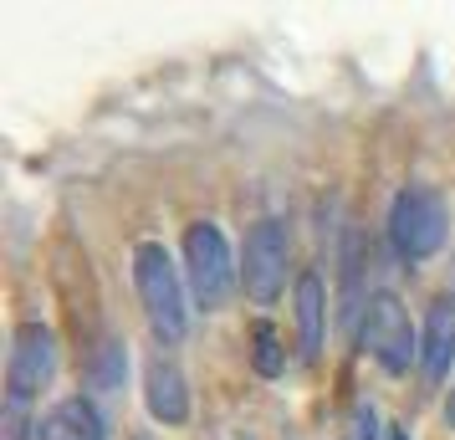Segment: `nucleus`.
Listing matches in <instances>:
<instances>
[{
    "label": "nucleus",
    "instance_id": "obj_4",
    "mask_svg": "<svg viewBox=\"0 0 455 440\" xmlns=\"http://www.w3.org/2000/svg\"><path fill=\"white\" fill-rule=\"evenodd\" d=\"M235 256H230V241L215 220H195L185 231V287L195 297L200 313H220L235 292Z\"/></svg>",
    "mask_w": 455,
    "mask_h": 440
},
{
    "label": "nucleus",
    "instance_id": "obj_11",
    "mask_svg": "<svg viewBox=\"0 0 455 440\" xmlns=\"http://www.w3.org/2000/svg\"><path fill=\"white\" fill-rule=\"evenodd\" d=\"M128 379V348L118 343V338H108L98 354L87 358V384L98 389V395H118Z\"/></svg>",
    "mask_w": 455,
    "mask_h": 440
},
{
    "label": "nucleus",
    "instance_id": "obj_15",
    "mask_svg": "<svg viewBox=\"0 0 455 440\" xmlns=\"http://www.w3.org/2000/svg\"><path fill=\"white\" fill-rule=\"evenodd\" d=\"M389 440H410V430H394V436Z\"/></svg>",
    "mask_w": 455,
    "mask_h": 440
},
{
    "label": "nucleus",
    "instance_id": "obj_2",
    "mask_svg": "<svg viewBox=\"0 0 455 440\" xmlns=\"http://www.w3.org/2000/svg\"><path fill=\"white\" fill-rule=\"evenodd\" d=\"M133 287H139V302H144L148 328L159 333V343H180L189 333L185 276H180L174 256L159 241H139V252H133Z\"/></svg>",
    "mask_w": 455,
    "mask_h": 440
},
{
    "label": "nucleus",
    "instance_id": "obj_9",
    "mask_svg": "<svg viewBox=\"0 0 455 440\" xmlns=\"http://www.w3.org/2000/svg\"><path fill=\"white\" fill-rule=\"evenodd\" d=\"M36 440H108V420L98 415V404L83 395L52 404L36 425Z\"/></svg>",
    "mask_w": 455,
    "mask_h": 440
},
{
    "label": "nucleus",
    "instance_id": "obj_10",
    "mask_svg": "<svg viewBox=\"0 0 455 440\" xmlns=\"http://www.w3.org/2000/svg\"><path fill=\"white\" fill-rule=\"evenodd\" d=\"M323 328H328V287L317 272L297 276V343H302V364L323 354Z\"/></svg>",
    "mask_w": 455,
    "mask_h": 440
},
{
    "label": "nucleus",
    "instance_id": "obj_3",
    "mask_svg": "<svg viewBox=\"0 0 455 440\" xmlns=\"http://www.w3.org/2000/svg\"><path fill=\"white\" fill-rule=\"evenodd\" d=\"M445 236H451V210H445V195L430 185H410L394 195L389 205V246L399 261H430L440 246H445Z\"/></svg>",
    "mask_w": 455,
    "mask_h": 440
},
{
    "label": "nucleus",
    "instance_id": "obj_12",
    "mask_svg": "<svg viewBox=\"0 0 455 440\" xmlns=\"http://www.w3.org/2000/svg\"><path fill=\"white\" fill-rule=\"evenodd\" d=\"M251 358H256V374H267V379H276L282 369H287V348H282V338H276V328L271 323H256L251 328Z\"/></svg>",
    "mask_w": 455,
    "mask_h": 440
},
{
    "label": "nucleus",
    "instance_id": "obj_13",
    "mask_svg": "<svg viewBox=\"0 0 455 440\" xmlns=\"http://www.w3.org/2000/svg\"><path fill=\"white\" fill-rule=\"evenodd\" d=\"M348 440H379V415H373V404H353L348 410Z\"/></svg>",
    "mask_w": 455,
    "mask_h": 440
},
{
    "label": "nucleus",
    "instance_id": "obj_5",
    "mask_svg": "<svg viewBox=\"0 0 455 440\" xmlns=\"http://www.w3.org/2000/svg\"><path fill=\"white\" fill-rule=\"evenodd\" d=\"M287 261H291V236H287V220H256L246 231V252H241V287L256 308H271L282 287H287Z\"/></svg>",
    "mask_w": 455,
    "mask_h": 440
},
{
    "label": "nucleus",
    "instance_id": "obj_8",
    "mask_svg": "<svg viewBox=\"0 0 455 440\" xmlns=\"http://www.w3.org/2000/svg\"><path fill=\"white\" fill-rule=\"evenodd\" d=\"M451 358H455V302L440 297V302H430L425 333H419V374H425L430 389L451 374Z\"/></svg>",
    "mask_w": 455,
    "mask_h": 440
},
{
    "label": "nucleus",
    "instance_id": "obj_6",
    "mask_svg": "<svg viewBox=\"0 0 455 440\" xmlns=\"http://www.w3.org/2000/svg\"><path fill=\"white\" fill-rule=\"evenodd\" d=\"M363 348L384 374H410V364H419V333L410 323V308L394 292H373L363 302Z\"/></svg>",
    "mask_w": 455,
    "mask_h": 440
},
{
    "label": "nucleus",
    "instance_id": "obj_14",
    "mask_svg": "<svg viewBox=\"0 0 455 440\" xmlns=\"http://www.w3.org/2000/svg\"><path fill=\"white\" fill-rule=\"evenodd\" d=\"M445 420L455 425V384H451V399H445Z\"/></svg>",
    "mask_w": 455,
    "mask_h": 440
},
{
    "label": "nucleus",
    "instance_id": "obj_1",
    "mask_svg": "<svg viewBox=\"0 0 455 440\" xmlns=\"http://www.w3.org/2000/svg\"><path fill=\"white\" fill-rule=\"evenodd\" d=\"M57 379V333L46 323H21L11 338L5 358V410H0V440H31L42 420L31 415V404L46 384Z\"/></svg>",
    "mask_w": 455,
    "mask_h": 440
},
{
    "label": "nucleus",
    "instance_id": "obj_7",
    "mask_svg": "<svg viewBox=\"0 0 455 440\" xmlns=\"http://www.w3.org/2000/svg\"><path fill=\"white\" fill-rule=\"evenodd\" d=\"M144 399H148V415L159 420V425H185L189 420V384H185V374H180L174 358H164V354L148 358Z\"/></svg>",
    "mask_w": 455,
    "mask_h": 440
}]
</instances>
